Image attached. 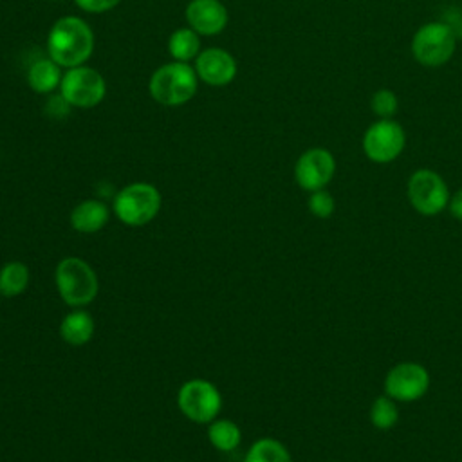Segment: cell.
<instances>
[{"mask_svg":"<svg viewBox=\"0 0 462 462\" xmlns=\"http://www.w3.org/2000/svg\"><path fill=\"white\" fill-rule=\"evenodd\" d=\"M58 92L72 108H94L106 96V81L99 70L85 63L65 69Z\"/></svg>","mask_w":462,"mask_h":462,"instance_id":"cell-6","label":"cell"},{"mask_svg":"<svg viewBox=\"0 0 462 462\" xmlns=\"http://www.w3.org/2000/svg\"><path fill=\"white\" fill-rule=\"evenodd\" d=\"M63 78V67H60L52 58L36 60L27 70V85L36 94H54L60 90Z\"/></svg>","mask_w":462,"mask_h":462,"instance_id":"cell-14","label":"cell"},{"mask_svg":"<svg viewBox=\"0 0 462 462\" xmlns=\"http://www.w3.org/2000/svg\"><path fill=\"white\" fill-rule=\"evenodd\" d=\"M94 334V318L87 310H72L60 323V336L65 343L79 346L90 341Z\"/></svg>","mask_w":462,"mask_h":462,"instance_id":"cell-16","label":"cell"},{"mask_svg":"<svg viewBox=\"0 0 462 462\" xmlns=\"http://www.w3.org/2000/svg\"><path fill=\"white\" fill-rule=\"evenodd\" d=\"M161 193L150 182H132L114 197V213L126 226H144L161 209Z\"/></svg>","mask_w":462,"mask_h":462,"instance_id":"cell-5","label":"cell"},{"mask_svg":"<svg viewBox=\"0 0 462 462\" xmlns=\"http://www.w3.org/2000/svg\"><path fill=\"white\" fill-rule=\"evenodd\" d=\"M430 388V372L420 363L402 361L392 366L384 377V393L393 401L413 402Z\"/></svg>","mask_w":462,"mask_h":462,"instance_id":"cell-10","label":"cell"},{"mask_svg":"<svg viewBox=\"0 0 462 462\" xmlns=\"http://www.w3.org/2000/svg\"><path fill=\"white\" fill-rule=\"evenodd\" d=\"M51 2H61V0H51Z\"/></svg>","mask_w":462,"mask_h":462,"instance_id":"cell-27","label":"cell"},{"mask_svg":"<svg viewBox=\"0 0 462 462\" xmlns=\"http://www.w3.org/2000/svg\"><path fill=\"white\" fill-rule=\"evenodd\" d=\"M121 0H74V4L85 11V13H94V14H101L106 11H112L114 7L119 5Z\"/></svg>","mask_w":462,"mask_h":462,"instance_id":"cell-25","label":"cell"},{"mask_svg":"<svg viewBox=\"0 0 462 462\" xmlns=\"http://www.w3.org/2000/svg\"><path fill=\"white\" fill-rule=\"evenodd\" d=\"M184 14L188 27L200 36L220 34L229 20L227 7L220 0H189Z\"/></svg>","mask_w":462,"mask_h":462,"instance_id":"cell-13","label":"cell"},{"mask_svg":"<svg viewBox=\"0 0 462 462\" xmlns=\"http://www.w3.org/2000/svg\"><path fill=\"white\" fill-rule=\"evenodd\" d=\"M448 209H449V213H451L457 220H462V188L457 189V191L449 197Z\"/></svg>","mask_w":462,"mask_h":462,"instance_id":"cell-26","label":"cell"},{"mask_svg":"<svg viewBox=\"0 0 462 462\" xmlns=\"http://www.w3.org/2000/svg\"><path fill=\"white\" fill-rule=\"evenodd\" d=\"M332 462H337V460H332Z\"/></svg>","mask_w":462,"mask_h":462,"instance_id":"cell-28","label":"cell"},{"mask_svg":"<svg viewBox=\"0 0 462 462\" xmlns=\"http://www.w3.org/2000/svg\"><path fill=\"white\" fill-rule=\"evenodd\" d=\"M244 462H292L289 449L276 439H258L247 451Z\"/></svg>","mask_w":462,"mask_h":462,"instance_id":"cell-18","label":"cell"},{"mask_svg":"<svg viewBox=\"0 0 462 462\" xmlns=\"http://www.w3.org/2000/svg\"><path fill=\"white\" fill-rule=\"evenodd\" d=\"M406 146V132L395 119H377L363 134L361 148L368 161L388 164L395 161Z\"/></svg>","mask_w":462,"mask_h":462,"instance_id":"cell-8","label":"cell"},{"mask_svg":"<svg viewBox=\"0 0 462 462\" xmlns=\"http://www.w3.org/2000/svg\"><path fill=\"white\" fill-rule=\"evenodd\" d=\"M307 206H309V211L318 217V218H328L334 209H336V200L334 197L323 188V189H316V191H310L309 195V200H307Z\"/></svg>","mask_w":462,"mask_h":462,"instance_id":"cell-23","label":"cell"},{"mask_svg":"<svg viewBox=\"0 0 462 462\" xmlns=\"http://www.w3.org/2000/svg\"><path fill=\"white\" fill-rule=\"evenodd\" d=\"M168 52L175 61H195L200 52V34L191 27H179L168 38Z\"/></svg>","mask_w":462,"mask_h":462,"instance_id":"cell-17","label":"cell"},{"mask_svg":"<svg viewBox=\"0 0 462 462\" xmlns=\"http://www.w3.org/2000/svg\"><path fill=\"white\" fill-rule=\"evenodd\" d=\"M208 437L209 442L218 449V451H233L242 439L240 428L229 420V419H220L213 420L208 428Z\"/></svg>","mask_w":462,"mask_h":462,"instance_id":"cell-20","label":"cell"},{"mask_svg":"<svg viewBox=\"0 0 462 462\" xmlns=\"http://www.w3.org/2000/svg\"><path fill=\"white\" fill-rule=\"evenodd\" d=\"M370 110L377 116V119H393L399 110V99L393 90L379 88L370 97Z\"/></svg>","mask_w":462,"mask_h":462,"instance_id":"cell-22","label":"cell"},{"mask_svg":"<svg viewBox=\"0 0 462 462\" xmlns=\"http://www.w3.org/2000/svg\"><path fill=\"white\" fill-rule=\"evenodd\" d=\"M94 31L79 16L56 20L47 34V52L60 67L72 69L85 65L94 52Z\"/></svg>","mask_w":462,"mask_h":462,"instance_id":"cell-1","label":"cell"},{"mask_svg":"<svg viewBox=\"0 0 462 462\" xmlns=\"http://www.w3.org/2000/svg\"><path fill=\"white\" fill-rule=\"evenodd\" d=\"M179 410L193 422H211L220 408L222 395L218 388L206 379H189L186 381L177 393Z\"/></svg>","mask_w":462,"mask_h":462,"instance_id":"cell-9","label":"cell"},{"mask_svg":"<svg viewBox=\"0 0 462 462\" xmlns=\"http://www.w3.org/2000/svg\"><path fill=\"white\" fill-rule=\"evenodd\" d=\"M193 67L199 81H204L209 87H226L236 78L238 72L235 56L220 47H209L200 51L195 58Z\"/></svg>","mask_w":462,"mask_h":462,"instance_id":"cell-12","label":"cell"},{"mask_svg":"<svg viewBox=\"0 0 462 462\" xmlns=\"http://www.w3.org/2000/svg\"><path fill=\"white\" fill-rule=\"evenodd\" d=\"M70 105L65 101V97L58 92L56 96H52V97H49L47 101H45V106H43V110H45V114L49 116V117H52V119H63V117H67L69 116V112H70Z\"/></svg>","mask_w":462,"mask_h":462,"instance_id":"cell-24","label":"cell"},{"mask_svg":"<svg viewBox=\"0 0 462 462\" xmlns=\"http://www.w3.org/2000/svg\"><path fill=\"white\" fill-rule=\"evenodd\" d=\"M410 51L422 67H442L457 51V34L444 20L422 23L411 36Z\"/></svg>","mask_w":462,"mask_h":462,"instance_id":"cell-3","label":"cell"},{"mask_svg":"<svg viewBox=\"0 0 462 462\" xmlns=\"http://www.w3.org/2000/svg\"><path fill=\"white\" fill-rule=\"evenodd\" d=\"M336 159L330 150L323 146H314L305 150L294 164L296 184L305 191H316L327 188L334 179Z\"/></svg>","mask_w":462,"mask_h":462,"instance_id":"cell-11","label":"cell"},{"mask_svg":"<svg viewBox=\"0 0 462 462\" xmlns=\"http://www.w3.org/2000/svg\"><path fill=\"white\" fill-rule=\"evenodd\" d=\"M29 283V269L22 262H7L0 269V294L14 298L25 291Z\"/></svg>","mask_w":462,"mask_h":462,"instance_id":"cell-19","label":"cell"},{"mask_svg":"<svg viewBox=\"0 0 462 462\" xmlns=\"http://www.w3.org/2000/svg\"><path fill=\"white\" fill-rule=\"evenodd\" d=\"M395 402L397 401H393L386 393L374 399V402L370 406V411H368V417H370V422L375 430L386 431V430H392L397 424L399 408H397Z\"/></svg>","mask_w":462,"mask_h":462,"instance_id":"cell-21","label":"cell"},{"mask_svg":"<svg viewBox=\"0 0 462 462\" xmlns=\"http://www.w3.org/2000/svg\"><path fill=\"white\" fill-rule=\"evenodd\" d=\"M199 76L191 63L168 61L157 67L148 81L152 99L162 106H180L195 97Z\"/></svg>","mask_w":462,"mask_h":462,"instance_id":"cell-2","label":"cell"},{"mask_svg":"<svg viewBox=\"0 0 462 462\" xmlns=\"http://www.w3.org/2000/svg\"><path fill=\"white\" fill-rule=\"evenodd\" d=\"M61 300L70 307H83L97 296L99 282L94 269L78 256L63 258L54 273Z\"/></svg>","mask_w":462,"mask_h":462,"instance_id":"cell-4","label":"cell"},{"mask_svg":"<svg viewBox=\"0 0 462 462\" xmlns=\"http://www.w3.org/2000/svg\"><path fill=\"white\" fill-rule=\"evenodd\" d=\"M108 206L97 199H87L74 206L70 213V224L79 233H96L108 222Z\"/></svg>","mask_w":462,"mask_h":462,"instance_id":"cell-15","label":"cell"},{"mask_svg":"<svg viewBox=\"0 0 462 462\" xmlns=\"http://www.w3.org/2000/svg\"><path fill=\"white\" fill-rule=\"evenodd\" d=\"M406 195L411 208L424 217H435L442 213L448 208L451 197L446 180L430 168H419L410 175Z\"/></svg>","mask_w":462,"mask_h":462,"instance_id":"cell-7","label":"cell"}]
</instances>
